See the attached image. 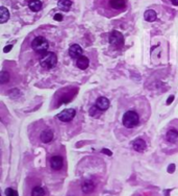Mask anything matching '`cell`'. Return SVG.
Returning a JSON list of instances; mask_svg holds the SVG:
<instances>
[{
	"label": "cell",
	"instance_id": "obj_25",
	"mask_svg": "<svg viewBox=\"0 0 178 196\" xmlns=\"http://www.w3.org/2000/svg\"><path fill=\"white\" fill-rule=\"evenodd\" d=\"M54 20H56V21H62L63 16L60 15V14H56V15L54 16Z\"/></svg>",
	"mask_w": 178,
	"mask_h": 196
},
{
	"label": "cell",
	"instance_id": "obj_19",
	"mask_svg": "<svg viewBox=\"0 0 178 196\" xmlns=\"http://www.w3.org/2000/svg\"><path fill=\"white\" fill-rule=\"evenodd\" d=\"M10 18V12H8V8H5L4 6H1L0 8V21L1 23H4L6 22Z\"/></svg>",
	"mask_w": 178,
	"mask_h": 196
},
{
	"label": "cell",
	"instance_id": "obj_10",
	"mask_svg": "<svg viewBox=\"0 0 178 196\" xmlns=\"http://www.w3.org/2000/svg\"><path fill=\"white\" fill-rule=\"evenodd\" d=\"M95 106L100 111L104 112V111H106L107 109L109 108V100L107 99L106 97H99L98 99L96 100Z\"/></svg>",
	"mask_w": 178,
	"mask_h": 196
},
{
	"label": "cell",
	"instance_id": "obj_16",
	"mask_svg": "<svg viewBox=\"0 0 178 196\" xmlns=\"http://www.w3.org/2000/svg\"><path fill=\"white\" fill-rule=\"evenodd\" d=\"M28 6L32 12H39L42 10V2L40 0H30Z\"/></svg>",
	"mask_w": 178,
	"mask_h": 196
},
{
	"label": "cell",
	"instance_id": "obj_14",
	"mask_svg": "<svg viewBox=\"0 0 178 196\" xmlns=\"http://www.w3.org/2000/svg\"><path fill=\"white\" fill-rule=\"evenodd\" d=\"M166 139L168 142L170 143H175V141L178 139V131L175 128H171L167 131L166 134Z\"/></svg>",
	"mask_w": 178,
	"mask_h": 196
},
{
	"label": "cell",
	"instance_id": "obj_1",
	"mask_svg": "<svg viewBox=\"0 0 178 196\" xmlns=\"http://www.w3.org/2000/svg\"><path fill=\"white\" fill-rule=\"evenodd\" d=\"M123 125L126 128H134L136 127L140 122L139 115L134 111H128L124 114L123 119H122Z\"/></svg>",
	"mask_w": 178,
	"mask_h": 196
},
{
	"label": "cell",
	"instance_id": "obj_23",
	"mask_svg": "<svg viewBox=\"0 0 178 196\" xmlns=\"http://www.w3.org/2000/svg\"><path fill=\"white\" fill-rule=\"evenodd\" d=\"M174 170H175V164H171V165L169 166V168H168V172L169 173H173V172H174Z\"/></svg>",
	"mask_w": 178,
	"mask_h": 196
},
{
	"label": "cell",
	"instance_id": "obj_5",
	"mask_svg": "<svg viewBox=\"0 0 178 196\" xmlns=\"http://www.w3.org/2000/svg\"><path fill=\"white\" fill-rule=\"evenodd\" d=\"M109 43L115 47H121L124 44V38L122 33L119 31H112L109 37Z\"/></svg>",
	"mask_w": 178,
	"mask_h": 196
},
{
	"label": "cell",
	"instance_id": "obj_22",
	"mask_svg": "<svg viewBox=\"0 0 178 196\" xmlns=\"http://www.w3.org/2000/svg\"><path fill=\"white\" fill-rule=\"evenodd\" d=\"M5 195H6V196H18V193L16 192L14 189L8 188V189L5 190Z\"/></svg>",
	"mask_w": 178,
	"mask_h": 196
},
{
	"label": "cell",
	"instance_id": "obj_15",
	"mask_svg": "<svg viewBox=\"0 0 178 196\" xmlns=\"http://www.w3.org/2000/svg\"><path fill=\"white\" fill-rule=\"evenodd\" d=\"M46 190L42 186H35L30 190V196H45Z\"/></svg>",
	"mask_w": 178,
	"mask_h": 196
},
{
	"label": "cell",
	"instance_id": "obj_21",
	"mask_svg": "<svg viewBox=\"0 0 178 196\" xmlns=\"http://www.w3.org/2000/svg\"><path fill=\"white\" fill-rule=\"evenodd\" d=\"M100 112L101 111L99 110L96 106H92V108L90 109V115L93 116V117H97V114H99Z\"/></svg>",
	"mask_w": 178,
	"mask_h": 196
},
{
	"label": "cell",
	"instance_id": "obj_20",
	"mask_svg": "<svg viewBox=\"0 0 178 196\" xmlns=\"http://www.w3.org/2000/svg\"><path fill=\"white\" fill-rule=\"evenodd\" d=\"M10 81V74H8V72L6 71H3L1 72V74H0V84H5L8 83V81Z\"/></svg>",
	"mask_w": 178,
	"mask_h": 196
},
{
	"label": "cell",
	"instance_id": "obj_3",
	"mask_svg": "<svg viewBox=\"0 0 178 196\" xmlns=\"http://www.w3.org/2000/svg\"><path fill=\"white\" fill-rule=\"evenodd\" d=\"M40 64H41V67L44 68V69H52L57 64V55L54 52H49V53L44 54L42 56L41 61H40Z\"/></svg>",
	"mask_w": 178,
	"mask_h": 196
},
{
	"label": "cell",
	"instance_id": "obj_13",
	"mask_svg": "<svg viewBox=\"0 0 178 196\" xmlns=\"http://www.w3.org/2000/svg\"><path fill=\"white\" fill-rule=\"evenodd\" d=\"M89 65H90L89 58L84 55H81L79 58H77V61H76V66H77L80 70H85L89 67Z\"/></svg>",
	"mask_w": 178,
	"mask_h": 196
},
{
	"label": "cell",
	"instance_id": "obj_4",
	"mask_svg": "<svg viewBox=\"0 0 178 196\" xmlns=\"http://www.w3.org/2000/svg\"><path fill=\"white\" fill-rule=\"evenodd\" d=\"M76 112L74 109H67V110H64L63 112H60L58 114L57 118L58 120H60L62 122H69L71 120H73V118L75 117Z\"/></svg>",
	"mask_w": 178,
	"mask_h": 196
},
{
	"label": "cell",
	"instance_id": "obj_18",
	"mask_svg": "<svg viewBox=\"0 0 178 196\" xmlns=\"http://www.w3.org/2000/svg\"><path fill=\"white\" fill-rule=\"evenodd\" d=\"M58 8L62 11H65V12H68V11L71 8L72 6V1L71 0H60L57 3Z\"/></svg>",
	"mask_w": 178,
	"mask_h": 196
},
{
	"label": "cell",
	"instance_id": "obj_11",
	"mask_svg": "<svg viewBox=\"0 0 178 196\" xmlns=\"http://www.w3.org/2000/svg\"><path fill=\"white\" fill-rule=\"evenodd\" d=\"M132 147H134V149L137 152H143L144 150L146 149V147H147V144H146V142L143 139L137 138L134 141V143H132Z\"/></svg>",
	"mask_w": 178,
	"mask_h": 196
},
{
	"label": "cell",
	"instance_id": "obj_8",
	"mask_svg": "<svg viewBox=\"0 0 178 196\" xmlns=\"http://www.w3.org/2000/svg\"><path fill=\"white\" fill-rule=\"evenodd\" d=\"M82 48L77 44H74L70 47L69 49V55L72 58H79L82 55Z\"/></svg>",
	"mask_w": 178,
	"mask_h": 196
},
{
	"label": "cell",
	"instance_id": "obj_7",
	"mask_svg": "<svg viewBox=\"0 0 178 196\" xmlns=\"http://www.w3.org/2000/svg\"><path fill=\"white\" fill-rule=\"evenodd\" d=\"M80 189H81L82 193H84V194H91V193L95 190V184H94V182L91 181V179H87V181H84L81 184Z\"/></svg>",
	"mask_w": 178,
	"mask_h": 196
},
{
	"label": "cell",
	"instance_id": "obj_9",
	"mask_svg": "<svg viewBox=\"0 0 178 196\" xmlns=\"http://www.w3.org/2000/svg\"><path fill=\"white\" fill-rule=\"evenodd\" d=\"M109 6L115 11H123L126 8V0H109Z\"/></svg>",
	"mask_w": 178,
	"mask_h": 196
},
{
	"label": "cell",
	"instance_id": "obj_2",
	"mask_svg": "<svg viewBox=\"0 0 178 196\" xmlns=\"http://www.w3.org/2000/svg\"><path fill=\"white\" fill-rule=\"evenodd\" d=\"M31 47L38 54H44L48 50L49 43L45 38L37 37L33 39L32 43H31Z\"/></svg>",
	"mask_w": 178,
	"mask_h": 196
},
{
	"label": "cell",
	"instance_id": "obj_17",
	"mask_svg": "<svg viewBox=\"0 0 178 196\" xmlns=\"http://www.w3.org/2000/svg\"><path fill=\"white\" fill-rule=\"evenodd\" d=\"M144 18H145L146 21L153 22V21H155V20H156L157 14H156L155 11H153V10H148V11H146L145 14H144Z\"/></svg>",
	"mask_w": 178,
	"mask_h": 196
},
{
	"label": "cell",
	"instance_id": "obj_12",
	"mask_svg": "<svg viewBox=\"0 0 178 196\" xmlns=\"http://www.w3.org/2000/svg\"><path fill=\"white\" fill-rule=\"evenodd\" d=\"M40 139L43 143H49L52 141L53 139V131H50V129H45V131H42L41 136H40Z\"/></svg>",
	"mask_w": 178,
	"mask_h": 196
},
{
	"label": "cell",
	"instance_id": "obj_24",
	"mask_svg": "<svg viewBox=\"0 0 178 196\" xmlns=\"http://www.w3.org/2000/svg\"><path fill=\"white\" fill-rule=\"evenodd\" d=\"M174 99H175V97L173 96V95H171V96L168 98V100H167V106H170V104L172 103L173 100H174Z\"/></svg>",
	"mask_w": 178,
	"mask_h": 196
},
{
	"label": "cell",
	"instance_id": "obj_28",
	"mask_svg": "<svg viewBox=\"0 0 178 196\" xmlns=\"http://www.w3.org/2000/svg\"><path fill=\"white\" fill-rule=\"evenodd\" d=\"M171 2H172L174 5H178V0H171Z\"/></svg>",
	"mask_w": 178,
	"mask_h": 196
},
{
	"label": "cell",
	"instance_id": "obj_6",
	"mask_svg": "<svg viewBox=\"0 0 178 196\" xmlns=\"http://www.w3.org/2000/svg\"><path fill=\"white\" fill-rule=\"evenodd\" d=\"M50 165L51 168L55 171H58L63 168V165H64V160H63L62 156H52L50 160Z\"/></svg>",
	"mask_w": 178,
	"mask_h": 196
},
{
	"label": "cell",
	"instance_id": "obj_27",
	"mask_svg": "<svg viewBox=\"0 0 178 196\" xmlns=\"http://www.w3.org/2000/svg\"><path fill=\"white\" fill-rule=\"evenodd\" d=\"M12 45H8V46H6V48H4V52H8V51H10L11 49H12Z\"/></svg>",
	"mask_w": 178,
	"mask_h": 196
},
{
	"label": "cell",
	"instance_id": "obj_26",
	"mask_svg": "<svg viewBox=\"0 0 178 196\" xmlns=\"http://www.w3.org/2000/svg\"><path fill=\"white\" fill-rule=\"evenodd\" d=\"M102 152H103V153H105V154H107V156H112V152L110 151V150L105 149V148H104V149H102Z\"/></svg>",
	"mask_w": 178,
	"mask_h": 196
}]
</instances>
